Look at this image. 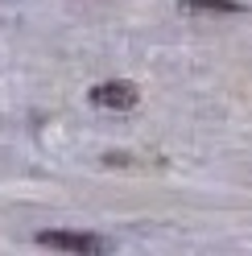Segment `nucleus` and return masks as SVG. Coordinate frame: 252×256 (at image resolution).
<instances>
[{
  "mask_svg": "<svg viewBox=\"0 0 252 256\" xmlns=\"http://www.w3.org/2000/svg\"><path fill=\"white\" fill-rule=\"evenodd\" d=\"M182 12H202V17H240V0H182Z\"/></svg>",
  "mask_w": 252,
  "mask_h": 256,
  "instance_id": "7ed1b4c3",
  "label": "nucleus"
},
{
  "mask_svg": "<svg viewBox=\"0 0 252 256\" xmlns=\"http://www.w3.org/2000/svg\"><path fill=\"white\" fill-rule=\"evenodd\" d=\"M87 100L96 108H108V112H128V108H136L140 91H136V83H128V78H108V83H96L87 91Z\"/></svg>",
  "mask_w": 252,
  "mask_h": 256,
  "instance_id": "f257e3e1",
  "label": "nucleus"
},
{
  "mask_svg": "<svg viewBox=\"0 0 252 256\" xmlns=\"http://www.w3.org/2000/svg\"><path fill=\"white\" fill-rule=\"evenodd\" d=\"M38 244L58 252H108V240L91 232H38Z\"/></svg>",
  "mask_w": 252,
  "mask_h": 256,
  "instance_id": "f03ea898",
  "label": "nucleus"
}]
</instances>
